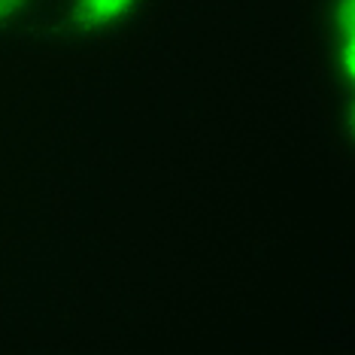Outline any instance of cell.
Here are the masks:
<instances>
[{
	"mask_svg": "<svg viewBox=\"0 0 355 355\" xmlns=\"http://www.w3.org/2000/svg\"><path fill=\"white\" fill-rule=\"evenodd\" d=\"M52 10V0H0V43L31 34Z\"/></svg>",
	"mask_w": 355,
	"mask_h": 355,
	"instance_id": "3",
	"label": "cell"
},
{
	"mask_svg": "<svg viewBox=\"0 0 355 355\" xmlns=\"http://www.w3.org/2000/svg\"><path fill=\"white\" fill-rule=\"evenodd\" d=\"M158 0H52V34L76 49L125 43L146 25Z\"/></svg>",
	"mask_w": 355,
	"mask_h": 355,
	"instance_id": "1",
	"label": "cell"
},
{
	"mask_svg": "<svg viewBox=\"0 0 355 355\" xmlns=\"http://www.w3.org/2000/svg\"><path fill=\"white\" fill-rule=\"evenodd\" d=\"M319 43L328 83L343 103L355 85V0H322Z\"/></svg>",
	"mask_w": 355,
	"mask_h": 355,
	"instance_id": "2",
	"label": "cell"
}]
</instances>
